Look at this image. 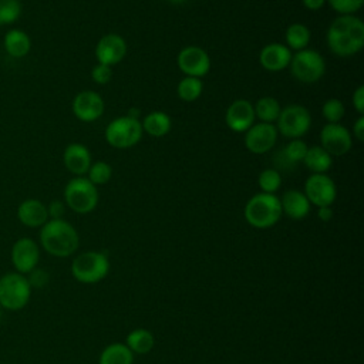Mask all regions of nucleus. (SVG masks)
Listing matches in <instances>:
<instances>
[{
	"instance_id": "obj_1",
	"label": "nucleus",
	"mask_w": 364,
	"mask_h": 364,
	"mask_svg": "<svg viewBox=\"0 0 364 364\" xmlns=\"http://www.w3.org/2000/svg\"><path fill=\"white\" fill-rule=\"evenodd\" d=\"M328 48L338 57H350L364 46V23L351 14L334 18L326 34Z\"/></svg>"
},
{
	"instance_id": "obj_2",
	"label": "nucleus",
	"mask_w": 364,
	"mask_h": 364,
	"mask_svg": "<svg viewBox=\"0 0 364 364\" xmlns=\"http://www.w3.org/2000/svg\"><path fill=\"white\" fill-rule=\"evenodd\" d=\"M40 243L47 253L55 257H67L78 249L80 236L67 220L50 219L41 226Z\"/></svg>"
},
{
	"instance_id": "obj_3",
	"label": "nucleus",
	"mask_w": 364,
	"mask_h": 364,
	"mask_svg": "<svg viewBox=\"0 0 364 364\" xmlns=\"http://www.w3.org/2000/svg\"><path fill=\"white\" fill-rule=\"evenodd\" d=\"M282 215L280 198H277L274 193H256L245 206V219L256 229H267L276 225Z\"/></svg>"
},
{
	"instance_id": "obj_4",
	"label": "nucleus",
	"mask_w": 364,
	"mask_h": 364,
	"mask_svg": "<svg viewBox=\"0 0 364 364\" xmlns=\"http://www.w3.org/2000/svg\"><path fill=\"white\" fill-rule=\"evenodd\" d=\"M64 200L75 213H90L98 203V191L88 178L75 176L64 188Z\"/></svg>"
},
{
	"instance_id": "obj_5",
	"label": "nucleus",
	"mask_w": 364,
	"mask_h": 364,
	"mask_svg": "<svg viewBox=\"0 0 364 364\" xmlns=\"http://www.w3.org/2000/svg\"><path fill=\"white\" fill-rule=\"evenodd\" d=\"M31 284L21 273H6L0 277V306L6 310H21L30 300Z\"/></svg>"
},
{
	"instance_id": "obj_6",
	"label": "nucleus",
	"mask_w": 364,
	"mask_h": 364,
	"mask_svg": "<svg viewBox=\"0 0 364 364\" xmlns=\"http://www.w3.org/2000/svg\"><path fill=\"white\" fill-rule=\"evenodd\" d=\"M109 270V262L101 252H82L71 263V273L75 280L91 284L102 280Z\"/></svg>"
},
{
	"instance_id": "obj_7",
	"label": "nucleus",
	"mask_w": 364,
	"mask_h": 364,
	"mask_svg": "<svg viewBox=\"0 0 364 364\" xmlns=\"http://www.w3.org/2000/svg\"><path fill=\"white\" fill-rule=\"evenodd\" d=\"M289 67L293 77L306 84L318 81L326 73L324 58L310 48H303L291 55Z\"/></svg>"
},
{
	"instance_id": "obj_8",
	"label": "nucleus",
	"mask_w": 364,
	"mask_h": 364,
	"mask_svg": "<svg viewBox=\"0 0 364 364\" xmlns=\"http://www.w3.org/2000/svg\"><path fill=\"white\" fill-rule=\"evenodd\" d=\"M142 132L144 131L139 119L124 115L115 118L107 125L105 139L111 146L124 149L136 145L142 138Z\"/></svg>"
},
{
	"instance_id": "obj_9",
	"label": "nucleus",
	"mask_w": 364,
	"mask_h": 364,
	"mask_svg": "<svg viewBox=\"0 0 364 364\" xmlns=\"http://www.w3.org/2000/svg\"><path fill=\"white\" fill-rule=\"evenodd\" d=\"M276 122L277 132L290 139H299L310 129L311 115L306 107L300 104H290L282 108Z\"/></svg>"
},
{
	"instance_id": "obj_10",
	"label": "nucleus",
	"mask_w": 364,
	"mask_h": 364,
	"mask_svg": "<svg viewBox=\"0 0 364 364\" xmlns=\"http://www.w3.org/2000/svg\"><path fill=\"white\" fill-rule=\"evenodd\" d=\"M310 205L317 208L331 206L337 196L334 181L326 173H311L304 182V192Z\"/></svg>"
},
{
	"instance_id": "obj_11",
	"label": "nucleus",
	"mask_w": 364,
	"mask_h": 364,
	"mask_svg": "<svg viewBox=\"0 0 364 364\" xmlns=\"http://www.w3.org/2000/svg\"><path fill=\"white\" fill-rule=\"evenodd\" d=\"M176 64L186 77L200 78L210 70V58L208 53L198 46L182 48L176 57Z\"/></svg>"
},
{
	"instance_id": "obj_12",
	"label": "nucleus",
	"mask_w": 364,
	"mask_h": 364,
	"mask_svg": "<svg viewBox=\"0 0 364 364\" xmlns=\"http://www.w3.org/2000/svg\"><path fill=\"white\" fill-rule=\"evenodd\" d=\"M321 148L330 156H341L347 154L351 148V134L340 122H327L320 132Z\"/></svg>"
},
{
	"instance_id": "obj_13",
	"label": "nucleus",
	"mask_w": 364,
	"mask_h": 364,
	"mask_svg": "<svg viewBox=\"0 0 364 364\" xmlns=\"http://www.w3.org/2000/svg\"><path fill=\"white\" fill-rule=\"evenodd\" d=\"M40 260L38 245L30 237H21L14 242L11 247V263L21 274L30 273L36 269Z\"/></svg>"
},
{
	"instance_id": "obj_14",
	"label": "nucleus",
	"mask_w": 364,
	"mask_h": 364,
	"mask_svg": "<svg viewBox=\"0 0 364 364\" xmlns=\"http://www.w3.org/2000/svg\"><path fill=\"white\" fill-rule=\"evenodd\" d=\"M102 97L91 90L78 92L73 100V112L82 122L97 121L104 112Z\"/></svg>"
},
{
	"instance_id": "obj_15",
	"label": "nucleus",
	"mask_w": 364,
	"mask_h": 364,
	"mask_svg": "<svg viewBox=\"0 0 364 364\" xmlns=\"http://www.w3.org/2000/svg\"><path fill=\"white\" fill-rule=\"evenodd\" d=\"M277 129L273 124L259 122L252 125L245 134V145L252 154L269 152L277 139Z\"/></svg>"
},
{
	"instance_id": "obj_16",
	"label": "nucleus",
	"mask_w": 364,
	"mask_h": 364,
	"mask_svg": "<svg viewBox=\"0 0 364 364\" xmlns=\"http://www.w3.org/2000/svg\"><path fill=\"white\" fill-rule=\"evenodd\" d=\"M127 54V43L118 34H107L101 37L95 46V57L98 64L115 65L118 64Z\"/></svg>"
},
{
	"instance_id": "obj_17",
	"label": "nucleus",
	"mask_w": 364,
	"mask_h": 364,
	"mask_svg": "<svg viewBox=\"0 0 364 364\" xmlns=\"http://www.w3.org/2000/svg\"><path fill=\"white\" fill-rule=\"evenodd\" d=\"M255 108L247 100H236L233 101L225 115L226 125L233 132H246L255 122Z\"/></svg>"
},
{
	"instance_id": "obj_18",
	"label": "nucleus",
	"mask_w": 364,
	"mask_h": 364,
	"mask_svg": "<svg viewBox=\"0 0 364 364\" xmlns=\"http://www.w3.org/2000/svg\"><path fill=\"white\" fill-rule=\"evenodd\" d=\"M291 51L282 43H270L260 51V65L267 71H282L289 67Z\"/></svg>"
},
{
	"instance_id": "obj_19",
	"label": "nucleus",
	"mask_w": 364,
	"mask_h": 364,
	"mask_svg": "<svg viewBox=\"0 0 364 364\" xmlns=\"http://www.w3.org/2000/svg\"><path fill=\"white\" fill-rule=\"evenodd\" d=\"M63 161H64L65 168L71 173H74L77 176H82L84 173L88 172V169L91 166V154L85 145L73 142V144L67 145V148L64 149Z\"/></svg>"
},
{
	"instance_id": "obj_20",
	"label": "nucleus",
	"mask_w": 364,
	"mask_h": 364,
	"mask_svg": "<svg viewBox=\"0 0 364 364\" xmlns=\"http://www.w3.org/2000/svg\"><path fill=\"white\" fill-rule=\"evenodd\" d=\"M18 220L28 228H41L48 220L47 206L38 199H26L17 208Z\"/></svg>"
},
{
	"instance_id": "obj_21",
	"label": "nucleus",
	"mask_w": 364,
	"mask_h": 364,
	"mask_svg": "<svg viewBox=\"0 0 364 364\" xmlns=\"http://www.w3.org/2000/svg\"><path fill=\"white\" fill-rule=\"evenodd\" d=\"M282 212H284L289 218L294 220H300L307 216L310 212V202L306 198V195L300 191L290 189L283 193L280 199Z\"/></svg>"
},
{
	"instance_id": "obj_22",
	"label": "nucleus",
	"mask_w": 364,
	"mask_h": 364,
	"mask_svg": "<svg viewBox=\"0 0 364 364\" xmlns=\"http://www.w3.org/2000/svg\"><path fill=\"white\" fill-rule=\"evenodd\" d=\"M307 148L309 146L301 139H291L280 152H277L274 158L277 168L284 171L293 169L296 164L303 162Z\"/></svg>"
},
{
	"instance_id": "obj_23",
	"label": "nucleus",
	"mask_w": 364,
	"mask_h": 364,
	"mask_svg": "<svg viewBox=\"0 0 364 364\" xmlns=\"http://www.w3.org/2000/svg\"><path fill=\"white\" fill-rule=\"evenodd\" d=\"M3 46L10 57L21 58L28 54L31 48V40L26 31L20 28H11L4 34Z\"/></svg>"
},
{
	"instance_id": "obj_24",
	"label": "nucleus",
	"mask_w": 364,
	"mask_h": 364,
	"mask_svg": "<svg viewBox=\"0 0 364 364\" xmlns=\"http://www.w3.org/2000/svg\"><path fill=\"white\" fill-rule=\"evenodd\" d=\"M303 164L313 173H324L331 168L333 156H330L321 146L314 145L307 148L306 155L303 158Z\"/></svg>"
},
{
	"instance_id": "obj_25",
	"label": "nucleus",
	"mask_w": 364,
	"mask_h": 364,
	"mask_svg": "<svg viewBox=\"0 0 364 364\" xmlns=\"http://www.w3.org/2000/svg\"><path fill=\"white\" fill-rule=\"evenodd\" d=\"M141 125H142V131L148 132L149 135L164 136L171 131L172 122H171V117L166 112L152 111L144 118Z\"/></svg>"
},
{
	"instance_id": "obj_26",
	"label": "nucleus",
	"mask_w": 364,
	"mask_h": 364,
	"mask_svg": "<svg viewBox=\"0 0 364 364\" xmlns=\"http://www.w3.org/2000/svg\"><path fill=\"white\" fill-rule=\"evenodd\" d=\"M134 353L124 343L105 347L100 355V364H132Z\"/></svg>"
},
{
	"instance_id": "obj_27",
	"label": "nucleus",
	"mask_w": 364,
	"mask_h": 364,
	"mask_svg": "<svg viewBox=\"0 0 364 364\" xmlns=\"http://www.w3.org/2000/svg\"><path fill=\"white\" fill-rule=\"evenodd\" d=\"M284 40H286V47L291 51H300L307 47L310 41V30L307 26L301 23H293L286 28L284 33Z\"/></svg>"
},
{
	"instance_id": "obj_28",
	"label": "nucleus",
	"mask_w": 364,
	"mask_h": 364,
	"mask_svg": "<svg viewBox=\"0 0 364 364\" xmlns=\"http://www.w3.org/2000/svg\"><path fill=\"white\" fill-rule=\"evenodd\" d=\"M154 336L151 331L145 328H135L127 336L125 346L134 353V354H146L154 347Z\"/></svg>"
},
{
	"instance_id": "obj_29",
	"label": "nucleus",
	"mask_w": 364,
	"mask_h": 364,
	"mask_svg": "<svg viewBox=\"0 0 364 364\" xmlns=\"http://www.w3.org/2000/svg\"><path fill=\"white\" fill-rule=\"evenodd\" d=\"M253 108H255V117H257L260 122H267V124L276 122L282 111L279 101L273 97H262L260 100H257Z\"/></svg>"
},
{
	"instance_id": "obj_30",
	"label": "nucleus",
	"mask_w": 364,
	"mask_h": 364,
	"mask_svg": "<svg viewBox=\"0 0 364 364\" xmlns=\"http://www.w3.org/2000/svg\"><path fill=\"white\" fill-rule=\"evenodd\" d=\"M202 91H203L202 81H200V78H195V77H186L185 75L178 82V87H176L178 97L182 101H186V102H192V101L198 100L200 97Z\"/></svg>"
},
{
	"instance_id": "obj_31",
	"label": "nucleus",
	"mask_w": 364,
	"mask_h": 364,
	"mask_svg": "<svg viewBox=\"0 0 364 364\" xmlns=\"http://www.w3.org/2000/svg\"><path fill=\"white\" fill-rule=\"evenodd\" d=\"M257 183L262 192L274 193L282 185V175L276 168H267L259 173Z\"/></svg>"
},
{
	"instance_id": "obj_32",
	"label": "nucleus",
	"mask_w": 364,
	"mask_h": 364,
	"mask_svg": "<svg viewBox=\"0 0 364 364\" xmlns=\"http://www.w3.org/2000/svg\"><path fill=\"white\" fill-rule=\"evenodd\" d=\"M21 14L20 0H0V26H9L18 20Z\"/></svg>"
},
{
	"instance_id": "obj_33",
	"label": "nucleus",
	"mask_w": 364,
	"mask_h": 364,
	"mask_svg": "<svg viewBox=\"0 0 364 364\" xmlns=\"http://www.w3.org/2000/svg\"><path fill=\"white\" fill-rule=\"evenodd\" d=\"M88 179L97 186V185H104L111 179L112 175V168L109 164L104 162V161H98L91 164L90 169H88Z\"/></svg>"
},
{
	"instance_id": "obj_34",
	"label": "nucleus",
	"mask_w": 364,
	"mask_h": 364,
	"mask_svg": "<svg viewBox=\"0 0 364 364\" xmlns=\"http://www.w3.org/2000/svg\"><path fill=\"white\" fill-rule=\"evenodd\" d=\"M321 114L324 117V119L330 124H334V122H340V119L343 118L344 115V105L340 100L337 98H330L327 100L324 104H323V108H321Z\"/></svg>"
},
{
	"instance_id": "obj_35",
	"label": "nucleus",
	"mask_w": 364,
	"mask_h": 364,
	"mask_svg": "<svg viewBox=\"0 0 364 364\" xmlns=\"http://www.w3.org/2000/svg\"><path fill=\"white\" fill-rule=\"evenodd\" d=\"M327 1L334 11L340 13V16H348V14L353 16L355 11L361 9L364 3V0H327Z\"/></svg>"
},
{
	"instance_id": "obj_36",
	"label": "nucleus",
	"mask_w": 364,
	"mask_h": 364,
	"mask_svg": "<svg viewBox=\"0 0 364 364\" xmlns=\"http://www.w3.org/2000/svg\"><path fill=\"white\" fill-rule=\"evenodd\" d=\"M91 77L97 84H107L111 81L112 78V67L105 65V64H97L92 71H91Z\"/></svg>"
},
{
	"instance_id": "obj_37",
	"label": "nucleus",
	"mask_w": 364,
	"mask_h": 364,
	"mask_svg": "<svg viewBox=\"0 0 364 364\" xmlns=\"http://www.w3.org/2000/svg\"><path fill=\"white\" fill-rule=\"evenodd\" d=\"M64 210H65V206H64V203L61 200H53L47 206L48 218H51V219H63Z\"/></svg>"
},
{
	"instance_id": "obj_38",
	"label": "nucleus",
	"mask_w": 364,
	"mask_h": 364,
	"mask_svg": "<svg viewBox=\"0 0 364 364\" xmlns=\"http://www.w3.org/2000/svg\"><path fill=\"white\" fill-rule=\"evenodd\" d=\"M353 105L360 115L364 114V87L363 85H358L353 92Z\"/></svg>"
},
{
	"instance_id": "obj_39",
	"label": "nucleus",
	"mask_w": 364,
	"mask_h": 364,
	"mask_svg": "<svg viewBox=\"0 0 364 364\" xmlns=\"http://www.w3.org/2000/svg\"><path fill=\"white\" fill-rule=\"evenodd\" d=\"M353 135L358 142L364 141V117L360 115L353 125Z\"/></svg>"
},
{
	"instance_id": "obj_40",
	"label": "nucleus",
	"mask_w": 364,
	"mask_h": 364,
	"mask_svg": "<svg viewBox=\"0 0 364 364\" xmlns=\"http://www.w3.org/2000/svg\"><path fill=\"white\" fill-rule=\"evenodd\" d=\"M317 216H318L320 220L327 222V220H330L333 218V210H331L330 206H321V208H318Z\"/></svg>"
},
{
	"instance_id": "obj_41",
	"label": "nucleus",
	"mask_w": 364,
	"mask_h": 364,
	"mask_svg": "<svg viewBox=\"0 0 364 364\" xmlns=\"http://www.w3.org/2000/svg\"><path fill=\"white\" fill-rule=\"evenodd\" d=\"M301 1H303V6L309 10H318L326 3V0H301Z\"/></svg>"
},
{
	"instance_id": "obj_42",
	"label": "nucleus",
	"mask_w": 364,
	"mask_h": 364,
	"mask_svg": "<svg viewBox=\"0 0 364 364\" xmlns=\"http://www.w3.org/2000/svg\"><path fill=\"white\" fill-rule=\"evenodd\" d=\"M139 115H141V111L136 109V108H129V111L127 114V117L134 118V119H139Z\"/></svg>"
},
{
	"instance_id": "obj_43",
	"label": "nucleus",
	"mask_w": 364,
	"mask_h": 364,
	"mask_svg": "<svg viewBox=\"0 0 364 364\" xmlns=\"http://www.w3.org/2000/svg\"><path fill=\"white\" fill-rule=\"evenodd\" d=\"M169 3H172V4H183L185 1H188V0H168Z\"/></svg>"
}]
</instances>
